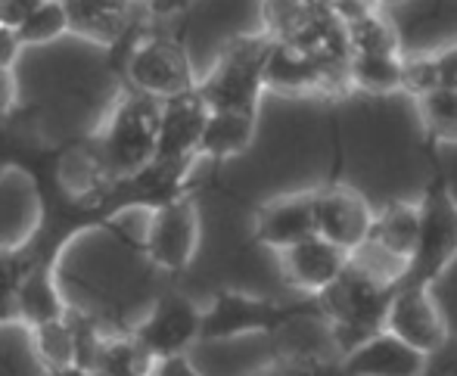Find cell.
I'll list each match as a JSON object with an SVG mask.
<instances>
[{"mask_svg":"<svg viewBox=\"0 0 457 376\" xmlns=\"http://www.w3.org/2000/svg\"><path fill=\"white\" fill-rule=\"evenodd\" d=\"M320 305L324 327L330 330V342L339 355L355 348L367 336L383 330V317L392 299V287L367 274L355 262L343 268V274L314 296Z\"/></svg>","mask_w":457,"mask_h":376,"instance_id":"1","label":"cell"},{"mask_svg":"<svg viewBox=\"0 0 457 376\" xmlns=\"http://www.w3.org/2000/svg\"><path fill=\"white\" fill-rule=\"evenodd\" d=\"M457 262V199L442 174L423 190L417 203V239L411 258L404 264V274L395 287H423L433 289V283Z\"/></svg>","mask_w":457,"mask_h":376,"instance_id":"2","label":"cell"},{"mask_svg":"<svg viewBox=\"0 0 457 376\" xmlns=\"http://www.w3.org/2000/svg\"><path fill=\"white\" fill-rule=\"evenodd\" d=\"M274 38L268 31L262 35L234 38L221 50L215 69L196 84V94L209 109H234V113H259V100L265 94V60L271 54Z\"/></svg>","mask_w":457,"mask_h":376,"instance_id":"3","label":"cell"},{"mask_svg":"<svg viewBox=\"0 0 457 376\" xmlns=\"http://www.w3.org/2000/svg\"><path fill=\"white\" fill-rule=\"evenodd\" d=\"M295 321H324L318 299L280 305L271 299H253L243 293H221L203 311L199 336L203 339H234L249 333H277L293 327Z\"/></svg>","mask_w":457,"mask_h":376,"instance_id":"4","label":"cell"},{"mask_svg":"<svg viewBox=\"0 0 457 376\" xmlns=\"http://www.w3.org/2000/svg\"><path fill=\"white\" fill-rule=\"evenodd\" d=\"M159 113L162 109L153 103V96H137V100L125 103L115 113L112 125L103 140V168L115 174V178H128L137 174L156 159V138H159Z\"/></svg>","mask_w":457,"mask_h":376,"instance_id":"5","label":"cell"},{"mask_svg":"<svg viewBox=\"0 0 457 376\" xmlns=\"http://www.w3.org/2000/svg\"><path fill=\"white\" fill-rule=\"evenodd\" d=\"M383 330L402 339L404 346L417 348L420 355H436L448 339L452 330L442 314L439 302L433 299V289L423 287H395L389 308L383 317Z\"/></svg>","mask_w":457,"mask_h":376,"instance_id":"6","label":"cell"},{"mask_svg":"<svg viewBox=\"0 0 457 376\" xmlns=\"http://www.w3.org/2000/svg\"><path fill=\"white\" fill-rule=\"evenodd\" d=\"M128 78L140 94L165 96V100L196 88L184 47L162 35L146 38L144 44L134 47L131 60H128Z\"/></svg>","mask_w":457,"mask_h":376,"instance_id":"7","label":"cell"},{"mask_svg":"<svg viewBox=\"0 0 457 376\" xmlns=\"http://www.w3.org/2000/svg\"><path fill=\"white\" fill-rule=\"evenodd\" d=\"M373 212L349 184H327L314 190V230L343 252H355L370 233Z\"/></svg>","mask_w":457,"mask_h":376,"instance_id":"8","label":"cell"},{"mask_svg":"<svg viewBox=\"0 0 457 376\" xmlns=\"http://www.w3.org/2000/svg\"><path fill=\"white\" fill-rule=\"evenodd\" d=\"M345 264H349V252H343L339 246H333L330 239L318 237V233L280 249L283 280L305 296L324 293L343 274Z\"/></svg>","mask_w":457,"mask_h":376,"instance_id":"9","label":"cell"},{"mask_svg":"<svg viewBox=\"0 0 457 376\" xmlns=\"http://www.w3.org/2000/svg\"><path fill=\"white\" fill-rule=\"evenodd\" d=\"M199 239V218L196 205L187 199H171L159 205L146 230V252L159 268L181 271L196 252Z\"/></svg>","mask_w":457,"mask_h":376,"instance_id":"10","label":"cell"},{"mask_svg":"<svg viewBox=\"0 0 457 376\" xmlns=\"http://www.w3.org/2000/svg\"><path fill=\"white\" fill-rule=\"evenodd\" d=\"M339 367L349 376H420L427 367V355L379 330L339 355Z\"/></svg>","mask_w":457,"mask_h":376,"instance_id":"11","label":"cell"},{"mask_svg":"<svg viewBox=\"0 0 457 376\" xmlns=\"http://www.w3.org/2000/svg\"><path fill=\"white\" fill-rule=\"evenodd\" d=\"M209 106L203 96L193 90H184L178 96H169L165 109L159 113V138H156V159L184 162L196 155L199 134H203Z\"/></svg>","mask_w":457,"mask_h":376,"instance_id":"12","label":"cell"},{"mask_svg":"<svg viewBox=\"0 0 457 376\" xmlns=\"http://www.w3.org/2000/svg\"><path fill=\"white\" fill-rule=\"evenodd\" d=\"M314 233V190L277 196L255 215V239L268 249L280 252Z\"/></svg>","mask_w":457,"mask_h":376,"instance_id":"13","label":"cell"},{"mask_svg":"<svg viewBox=\"0 0 457 376\" xmlns=\"http://www.w3.org/2000/svg\"><path fill=\"white\" fill-rule=\"evenodd\" d=\"M203 311L187 299H162L140 330V346L153 358H171L199 336Z\"/></svg>","mask_w":457,"mask_h":376,"instance_id":"14","label":"cell"},{"mask_svg":"<svg viewBox=\"0 0 457 376\" xmlns=\"http://www.w3.org/2000/svg\"><path fill=\"white\" fill-rule=\"evenodd\" d=\"M69 29L100 44H115L128 35L137 0H62Z\"/></svg>","mask_w":457,"mask_h":376,"instance_id":"15","label":"cell"},{"mask_svg":"<svg viewBox=\"0 0 457 376\" xmlns=\"http://www.w3.org/2000/svg\"><path fill=\"white\" fill-rule=\"evenodd\" d=\"M255 138V115L234 113V109H209L203 134H199L196 153L212 159H230L249 150Z\"/></svg>","mask_w":457,"mask_h":376,"instance_id":"16","label":"cell"},{"mask_svg":"<svg viewBox=\"0 0 457 376\" xmlns=\"http://www.w3.org/2000/svg\"><path fill=\"white\" fill-rule=\"evenodd\" d=\"M417 239V203H389L386 209H379L370 221V233L367 243L379 246V249L392 252V255L411 258Z\"/></svg>","mask_w":457,"mask_h":376,"instance_id":"17","label":"cell"},{"mask_svg":"<svg viewBox=\"0 0 457 376\" xmlns=\"http://www.w3.org/2000/svg\"><path fill=\"white\" fill-rule=\"evenodd\" d=\"M349 88L383 96L402 90V54H349Z\"/></svg>","mask_w":457,"mask_h":376,"instance_id":"18","label":"cell"},{"mask_svg":"<svg viewBox=\"0 0 457 376\" xmlns=\"http://www.w3.org/2000/svg\"><path fill=\"white\" fill-rule=\"evenodd\" d=\"M349 54H402L398 29L383 16L379 6L361 13V16L343 22Z\"/></svg>","mask_w":457,"mask_h":376,"instance_id":"19","label":"cell"},{"mask_svg":"<svg viewBox=\"0 0 457 376\" xmlns=\"http://www.w3.org/2000/svg\"><path fill=\"white\" fill-rule=\"evenodd\" d=\"M417 113L429 138L457 144V90L433 88L429 94L417 96Z\"/></svg>","mask_w":457,"mask_h":376,"instance_id":"20","label":"cell"},{"mask_svg":"<svg viewBox=\"0 0 457 376\" xmlns=\"http://www.w3.org/2000/svg\"><path fill=\"white\" fill-rule=\"evenodd\" d=\"M66 31H69V16H66L62 0H41V4L29 13V19L16 29V38L22 47H31V44L56 41V38H62Z\"/></svg>","mask_w":457,"mask_h":376,"instance_id":"21","label":"cell"},{"mask_svg":"<svg viewBox=\"0 0 457 376\" xmlns=\"http://www.w3.org/2000/svg\"><path fill=\"white\" fill-rule=\"evenodd\" d=\"M19 299H22L25 317H29L35 327H37V323L56 321V317H60V311H62L60 296H56L54 283H50L44 274L29 277V283L22 287V296H19Z\"/></svg>","mask_w":457,"mask_h":376,"instance_id":"22","label":"cell"},{"mask_svg":"<svg viewBox=\"0 0 457 376\" xmlns=\"http://www.w3.org/2000/svg\"><path fill=\"white\" fill-rule=\"evenodd\" d=\"M37 348L54 367H69L75 361V330H69L66 323L56 317V321L37 323Z\"/></svg>","mask_w":457,"mask_h":376,"instance_id":"23","label":"cell"},{"mask_svg":"<svg viewBox=\"0 0 457 376\" xmlns=\"http://www.w3.org/2000/svg\"><path fill=\"white\" fill-rule=\"evenodd\" d=\"M436 88V72H433V56L427 54H402V90L417 96L429 94Z\"/></svg>","mask_w":457,"mask_h":376,"instance_id":"24","label":"cell"},{"mask_svg":"<svg viewBox=\"0 0 457 376\" xmlns=\"http://www.w3.org/2000/svg\"><path fill=\"white\" fill-rule=\"evenodd\" d=\"M259 376H349L339 367V358H312V355H295L280 364H274L271 371Z\"/></svg>","mask_w":457,"mask_h":376,"instance_id":"25","label":"cell"},{"mask_svg":"<svg viewBox=\"0 0 457 376\" xmlns=\"http://www.w3.org/2000/svg\"><path fill=\"white\" fill-rule=\"evenodd\" d=\"M429 56H433L436 88L457 90V41L445 44L439 50H429Z\"/></svg>","mask_w":457,"mask_h":376,"instance_id":"26","label":"cell"},{"mask_svg":"<svg viewBox=\"0 0 457 376\" xmlns=\"http://www.w3.org/2000/svg\"><path fill=\"white\" fill-rule=\"evenodd\" d=\"M420 376H457V339H448L439 352L429 355Z\"/></svg>","mask_w":457,"mask_h":376,"instance_id":"27","label":"cell"},{"mask_svg":"<svg viewBox=\"0 0 457 376\" xmlns=\"http://www.w3.org/2000/svg\"><path fill=\"white\" fill-rule=\"evenodd\" d=\"M37 4L41 0H0V29L16 31Z\"/></svg>","mask_w":457,"mask_h":376,"instance_id":"28","label":"cell"},{"mask_svg":"<svg viewBox=\"0 0 457 376\" xmlns=\"http://www.w3.org/2000/svg\"><path fill=\"white\" fill-rule=\"evenodd\" d=\"M19 50H22V44H19L16 31H12V29H0V69H12Z\"/></svg>","mask_w":457,"mask_h":376,"instance_id":"29","label":"cell"},{"mask_svg":"<svg viewBox=\"0 0 457 376\" xmlns=\"http://www.w3.org/2000/svg\"><path fill=\"white\" fill-rule=\"evenodd\" d=\"M12 103H16V78L12 69H0V115L10 113Z\"/></svg>","mask_w":457,"mask_h":376,"instance_id":"30","label":"cell"},{"mask_svg":"<svg viewBox=\"0 0 457 376\" xmlns=\"http://www.w3.org/2000/svg\"><path fill=\"white\" fill-rule=\"evenodd\" d=\"M389 4H404V0H377V6H389Z\"/></svg>","mask_w":457,"mask_h":376,"instance_id":"31","label":"cell"}]
</instances>
